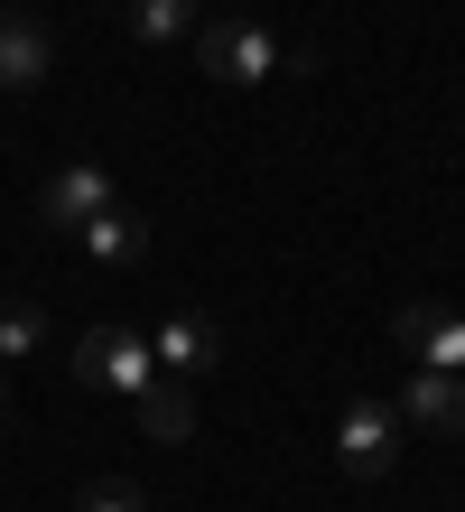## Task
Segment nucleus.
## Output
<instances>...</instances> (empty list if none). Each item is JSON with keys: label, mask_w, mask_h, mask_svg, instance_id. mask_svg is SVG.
I'll list each match as a JSON object with an SVG mask.
<instances>
[{"label": "nucleus", "mask_w": 465, "mask_h": 512, "mask_svg": "<svg viewBox=\"0 0 465 512\" xmlns=\"http://www.w3.org/2000/svg\"><path fill=\"white\" fill-rule=\"evenodd\" d=\"M75 382L112 391V401H140V391L159 382V354H149L140 326H84L75 336Z\"/></svg>", "instance_id": "nucleus-1"}, {"label": "nucleus", "mask_w": 465, "mask_h": 512, "mask_svg": "<svg viewBox=\"0 0 465 512\" xmlns=\"http://www.w3.org/2000/svg\"><path fill=\"white\" fill-rule=\"evenodd\" d=\"M186 47H196L205 84H233V94H252V84H270V75H279V38H270L261 19H205Z\"/></svg>", "instance_id": "nucleus-2"}, {"label": "nucleus", "mask_w": 465, "mask_h": 512, "mask_svg": "<svg viewBox=\"0 0 465 512\" xmlns=\"http://www.w3.org/2000/svg\"><path fill=\"white\" fill-rule=\"evenodd\" d=\"M400 438H410V429H400V410L372 401V391H354L345 419H335V466H345L354 485H382V475L400 466Z\"/></svg>", "instance_id": "nucleus-3"}, {"label": "nucleus", "mask_w": 465, "mask_h": 512, "mask_svg": "<svg viewBox=\"0 0 465 512\" xmlns=\"http://www.w3.org/2000/svg\"><path fill=\"white\" fill-rule=\"evenodd\" d=\"M391 336H400V354H410L419 373L465 382V308H447V298H410V308L391 317Z\"/></svg>", "instance_id": "nucleus-4"}, {"label": "nucleus", "mask_w": 465, "mask_h": 512, "mask_svg": "<svg viewBox=\"0 0 465 512\" xmlns=\"http://www.w3.org/2000/svg\"><path fill=\"white\" fill-rule=\"evenodd\" d=\"M149 354H159V373H168V382H186V391H196L214 364H224V336H214L196 308H168L159 326H149Z\"/></svg>", "instance_id": "nucleus-5"}, {"label": "nucleus", "mask_w": 465, "mask_h": 512, "mask_svg": "<svg viewBox=\"0 0 465 512\" xmlns=\"http://www.w3.org/2000/svg\"><path fill=\"white\" fill-rule=\"evenodd\" d=\"M103 205H121V187H112V177L93 168V159H66V168H56L47 187H38V215H47L56 233H84L93 215H103Z\"/></svg>", "instance_id": "nucleus-6"}, {"label": "nucleus", "mask_w": 465, "mask_h": 512, "mask_svg": "<svg viewBox=\"0 0 465 512\" xmlns=\"http://www.w3.org/2000/svg\"><path fill=\"white\" fill-rule=\"evenodd\" d=\"M47 75H56V28L0 10V94H38Z\"/></svg>", "instance_id": "nucleus-7"}, {"label": "nucleus", "mask_w": 465, "mask_h": 512, "mask_svg": "<svg viewBox=\"0 0 465 512\" xmlns=\"http://www.w3.org/2000/svg\"><path fill=\"white\" fill-rule=\"evenodd\" d=\"M75 243L103 261V270H140V261H149V215H140V205H103Z\"/></svg>", "instance_id": "nucleus-8"}, {"label": "nucleus", "mask_w": 465, "mask_h": 512, "mask_svg": "<svg viewBox=\"0 0 465 512\" xmlns=\"http://www.w3.org/2000/svg\"><path fill=\"white\" fill-rule=\"evenodd\" d=\"M131 419H140V429L159 438V447H186V438H196V391L159 373V382H149L140 401H131Z\"/></svg>", "instance_id": "nucleus-9"}, {"label": "nucleus", "mask_w": 465, "mask_h": 512, "mask_svg": "<svg viewBox=\"0 0 465 512\" xmlns=\"http://www.w3.org/2000/svg\"><path fill=\"white\" fill-rule=\"evenodd\" d=\"M205 28V0H131V38L140 47H186Z\"/></svg>", "instance_id": "nucleus-10"}, {"label": "nucleus", "mask_w": 465, "mask_h": 512, "mask_svg": "<svg viewBox=\"0 0 465 512\" xmlns=\"http://www.w3.org/2000/svg\"><path fill=\"white\" fill-rule=\"evenodd\" d=\"M38 354H47V308L38 298H0V373L38 364Z\"/></svg>", "instance_id": "nucleus-11"}, {"label": "nucleus", "mask_w": 465, "mask_h": 512, "mask_svg": "<svg viewBox=\"0 0 465 512\" xmlns=\"http://www.w3.org/2000/svg\"><path fill=\"white\" fill-rule=\"evenodd\" d=\"M391 410H400V429H447V410H456V382L410 364V382H400V401H391Z\"/></svg>", "instance_id": "nucleus-12"}, {"label": "nucleus", "mask_w": 465, "mask_h": 512, "mask_svg": "<svg viewBox=\"0 0 465 512\" xmlns=\"http://www.w3.org/2000/svg\"><path fill=\"white\" fill-rule=\"evenodd\" d=\"M75 512H149V494L131 485V475H93V485H84V503Z\"/></svg>", "instance_id": "nucleus-13"}, {"label": "nucleus", "mask_w": 465, "mask_h": 512, "mask_svg": "<svg viewBox=\"0 0 465 512\" xmlns=\"http://www.w3.org/2000/svg\"><path fill=\"white\" fill-rule=\"evenodd\" d=\"M447 429H456V438H465V382H456V410H447Z\"/></svg>", "instance_id": "nucleus-14"}, {"label": "nucleus", "mask_w": 465, "mask_h": 512, "mask_svg": "<svg viewBox=\"0 0 465 512\" xmlns=\"http://www.w3.org/2000/svg\"><path fill=\"white\" fill-rule=\"evenodd\" d=\"M0 419H10V373H0Z\"/></svg>", "instance_id": "nucleus-15"}]
</instances>
